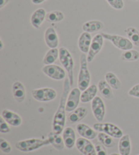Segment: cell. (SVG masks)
I'll list each match as a JSON object with an SVG mask.
<instances>
[{
    "label": "cell",
    "mask_w": 139,
    "mask_h": 155,
    "mask_svg": "<svg viewBox=\"0 0 139 155\" xmlns=\"http://www.w3.org/2000/svg\"><path fill=\"white\" fill-rule=\"evenodd\" d=\"M93 128L96 131L105 133L116 139H120L123 136V131L115 124L110 123H97L94 124Z\"/></svg>",
    "instance_id": "8992f818"
},
{
    "label": "cell",
    "mask_w": 139,
    "mask_h": 155,
    "mask_svg": "<svg viewBox=\"0 0 139 155\" xmlns=\"http://www.w3.org/2000/svg\"><path fill=\"white\" fill-rule=\"evenodd\" d=\"M105 27L104 23L101 21L93 20L86 22L83 24L82 29L84 32L89 33V34H92L101 31Z\"/></svg>",
    "instance_id": "ffe728a7"
},
{
    "label": "cell",
    "mask_w": 139,
    "mask_h": 155,
    "mask_svg": "<svg viewBox=\"0 0 139 155\" xmlns=\"http://www.w3.org/2000/svg\"><path fill=\"white\" fill-rule=\"evenodd\" d=\"M92 39L91 34L87 32H83L80 35L78 40V47L82 53H88Z\"/></svg>",
    "instance_id": "d6986e66"
},
{
    "label": "cell",
    "mask_w": 139,
    "mask_h": 155,
    "mask_svg": "<svg viewBox=\"0 0 139 155\" xmlns=\"http://www.w3.org/2000/svg\"><path fill=\"white\" fill-rule=\"evenodd\" d=\"M87 55L83 53L80 56V68L78 75L77 85L81 91L86 90L90 84L91 76L88 70Z\"/></svg>",
    "instance_id": "3957f363"
},
{
    "label": "cell",
    "mask_w": 139,
    "mask_h": 155,
    "mask_svg": "<svg viewBox=\"0 0 139 155\" xmlns=\"http://www.w3.org/2000/svg\"><path fill=\"white\" fill-rule=\"evenodd\" d=\"M138 155H139V154H138Z\"/></svg>",
    "instance_id": "b9f144b4"
},
{
    "label": "cell",
    "mask_w": 139,
    "mask_h": 155,
    "mask_svg": "<svg viewBox=\"0 0 139 155\" xmlns=\"http://www.w3.org/2000/svg\"><path fill=\"white\" fill-rule=\"evenodd\" d=\"M105 80L107 82L111 87L114 90H119L121 87V82L115 74L109 71L105 75Z\"/></svg>",
    "instance_id": "4316f807"
},
{
    "label": "cell",
    "mask_w": 139,
    "mask_h": 155,
    "mask_svg": "<svg viewBox=\"0 0 139 155\" xmlns=\"http://www.w3.org/2000/svg\"><path fill=\"white\" fill-rule=\"evenodd\" d=\"M121 59L124 61H136L139 59V52L136 50H128L122 52Z\"/></svg>",
    "instance_id": "f546056e"
},
{
    "label": "cell",
    "mask_w": 139,
    "mask_h": 155,
    "mask_svg": "<svg viewBox=\"0 0 139 155\" xmlns=\"http://www.w3.org/2000/svg\"><path fill=\"white\" fill-rule=\"evenodd\" d=\"M91 109L96 120L101 123L105 118L106 110L104 101L100 97L96 96L91 101Z\"/></svg>",
    "instance_id": "30bf717a"
},
{
    "label": "cell",
    "mask_w": 139,
    "mask_h": 155,
    "mask_svg": "<svg viewBox=\"0 0 139 155\" xmlns=\"http://www.w3.org/2000/svg\"><path fill=\"white\" fill-rule=\"evenodd\" d=\"M108 4L114 9L120 10L123 9L124 6V2L123 0H106Z\"/></svg>",
    "instance_id": "d6a6232c"
},
{
    "label": "cell",
    "mask_w": 139,
    "mask_h": 155,
    "mask_svg": "<svg viewBox=\"0 0 139 155\" xmlns=\"http://www.w3.org/2000/svg\"><path fill=\"white\" fill-rule=\"evenodd\" d=\"M1 116L11 126L18 127L23 123V119L20 115L10 110H3Z\"/></svg>",
    "instance_id": "5bb4252c"
},
{
    "label": "cell",
    "mask_w": 139,
    "mask_h": 155,
    "mask_svg": "<svg viewBox=\"0 0 139 155\" xmlns=\"http://www.w3.org/2000/svg\"><path fill=\"white\" fill-rule=\"evenodd\" d=\"M94 146H95V149L96 151L97 155H107V151L104 148V146L101 143L95 142L94 143Z\"/></svg>",
    "instance_id": "e575fe53"
},
{
    "label": "cell",
    "mask_w": 139,
    "mask_h": 155,
    "mask_svg": "<svg viewBox=\"0 0 139 155\" xmlns=\"http://www.w3.org/2000/svg\"><path fill=\"white\" fill-rule=\"evenodd\" d=\"M110 155H121V154H118V153H111Z\"/></svg>",
    "instance_id": "ab89813d"
},
{
    "label": "cell",
    "mask_w": 139,
    "mask_h": 155,
    "mask_svg": "<svg viewBox=\"0 0 139 155\" xmlns=\"http://www.w3.org/2000/svg\"><path fill=\"white\" fill-rule=\"evenodd\" d=\"M10 0H0V9H2L9 2Z\"/></svg>",
    "instance_id": "8d00e7d4"
},
{
    "label": "cell",
    "mask_w": 139,
    "mask_h": 155,
    "mask_svg": "<svg viewBox=\"0 0 139 155\" xmlns=\"http://www.w3.org/2000/svg\"><path fill=\"white\" fill-rule=\"evenodd\" d=\"M104 45V38L99 34L96 35L92 39L90 50L87 55V59L88 63H91L94 58L98 54Z\"/></svg>",
    "instance_id": "ba28073f"
},
{
    "label": "cell",
    "mask_w": 139,
    "mask_h": 155,
    "mask_svg": "<svg viewBox=\"0 0 139 155\" xmlns=\"http://www.w3.org/2000/svg\"><path fill=\"white\" fill-rule=\"evenodd\" d=\"M58 58H59V49L50 48L44 56L43 63L45 65L54 64Z\"/></svg>",
    "instance_id": "484cf974"
},
{
    "label": "cell",
    "mask_w": 139,
    "mask_h": 155,
    "mask_svg": "<svg viewBox=\"0 0 139 155\" xmlns=\"http://www.w3.org/2000/svg\"><path fill=\"white\" fill-rule=\"evenodd\" d=\"M33 97L40 102H48L54 100L57 97V92L54 88L44 87L32 91Z\"/></svg>",
    "instance_id": "52a82bcc"
},
{
    "label": "cell",
    "mask_w": 139,
    "mask_h": 155,
    "mask_svg": "<svg viewBox=\"0 0 139 155\" xmlns=\"http://www.w3.org/2000/svg\"><path fill=\"white\" fill-rule=\"evenodd\" d=\"M101 34L103 36L104 39L110 41L116 48L125 51L133 48V44L128 38L119 35H113L101 32Z\"/></svg>",
    "instance_id": "5b68a950"
},
{
    "label": "cell",
    "mask_w": 139,
    "mask_h": 155,
    "mask_svg": "<svg viewBox=\"0 0 139 155\" xmlns=\"http://www.w3.org/2000/svg\"><path fill=\"white\" fill-rule=\"evenodd\" d=\"M98 88L101 95L107 99H112L114 98L113 88L108 84L105 80H101L99 82Z\"/></svg>",
    "instance_id": "cb8c5ba5"
},
{
    "label": "cell",
    "mask_w": 139,
    "mask_h": 155,
    "mask_svg": "<svg viewBox=\"0 0 139 155\" xmlns=\"http://www.w3.org/2000/svg\"><path fill=\"white\" fill-rule=\"evenodd\" d=\"M76 148L83 155H97L95 146L90 140L83 137H79L76 141Z\"/></svg>",
    "instance_id": "7c38bea8"
},
{
    "label": "cell",
    "mask_w": 139,
    "mask_h": 155,
    "mask_svg": "<svg viewBox=\"0 0 139 155\" xmlns=\"http://www.w3.org/2000/svg\"><path fill=\"white\" fill-rule=\"evenodd\" d=\"M128 95L133 97L139 98V84H136L128 91Z\"/></svg>",
    "instance_id": "d590c367"
},
{
    "label": "cell",
    "mask_w": 139,
    "mask_h": 155,
    "mask_svg": "<svg viewBox=\"0 0 139 155\" xmlns=\"http://www.w3.org/2000/svg\"><path fill=\"white\" fill-rule=\"evenodd\" d=\"M65 15L63 12L59 10H54L47 13L46 20L50 23H59L64 20Z\"/></svg>",
    "instance_id": "f1b7e54d"
},
{
    "label": "cell",
    "mask_w": 139,
    "mask_h": 155,
    "mask_svg": "<svg viewBox=\"0 0 139 155\" xmlns=\"http://www.w3.org/2000/svg\"><path fill=\"white\" fill-rule=\"evenodd\" d=\"M81 90L79 88H73L70 91L66 99V112H71L78 107L79 102L81 101Z\"/></svg>",
    "instance_id": "8fae6325"
},
{
    "label": "cell",
    "mask_w": 139,
    "mask_h": 155,
    "mask_svg": "<svg viewBox=\"0 0 139 155\" xmlns=\"http://www.w3.org/2000/svg\"><path fill=\"white\" fill-rule=\"evenodd\" d=\"M44 39L46 45L50 48H57L59 44V39L57 32L54 27H48L44 34Z\"/></svg>",
    "instance_id": "4fadbf2b"
},
{
    "label": "cell",
    "mask_w": 139,
    "mask_h": 155,
    "mask_svg": "<svg viewBox=\"0 0 139 155\" xmlns=\"http://www.w3.org/2000/svg\"><path fill=\"white\" fill-rule=\"evenodd\" d=\"M47 13L44 8H38L31 16V23L35 29H40L41 25L46 20Z\"/></svg>",
    "instance_id": "2e32d148"
},
{
    "label": "cell",
    "mask_w": 139,
    "mask_h": 155,
    "mask_svg": "<svg viewBox=\"0 0 139 155\" xmlns=\"http://www.w3.org/2000/svg\"><path fill=\"white\" fill-rule=\"evenodd\" d=\"M10 131L11 129L9 127V124L1 116L0 118V132L2 134H8Z\"/></svg>",
    "instance_id": "836d02e7"
},
{
    "label": "cell",
    "mask_w": 139,
    "mask_h": 155,
    "mask_svg": "<svg viewBox=\"0 0 139 155\" xmlns=\"http://www.w3.org/2000/svg\"><path fill=\"white\" fill-rule=\"evenodd\" d=\"M98 89V87L96 84H92L89 86L86 90L82 93L81 101L82 103L86 104L92 101L96 97Z\"/></svg>",
    "instance_id": "603a6c76"
},
{
    "label": "cell",
    "mask_w": 139,
    "mask_h": 155,
    "mask_svg": "<svg viewBox=\"0 0 139 155\" xmlns=\"http://www.w3.org/2000/svg\"><path fill=\"white\" fill-rule=\"evenodd\" d=\"M59 59L68 74L71 86L74 84V60L71 52L65 47L59 49Z\"/></svg>",
    "instance_id": "277c9868"
},
{
    "label": "cell",
    "mask_w": 139,
    "mask_h": 155,
    "mask_svg": "<svg viewBox=\"0 0 139 155\" xmlns=\"http://www.w3.org/2000/svg\"><path fill=\"white\" fill-rule=\"evenodd\" d=\"M118 148L119 154L121 155H130L131 153V140L128 134L122 136L119 141Z\"/></svg>",
    "instance_id": "44dd1931"
},
{
    "label": "cell",
    "mask_w": 139,
    "mask_h": 155,
    "mask_svg": "<svg viewBox=\"0 0 139 155\" xmlns=\"http://www.w3.org/2000/svg\"><path fill=\"white\" fill-rule=\"evenodd\" d=\"M77 131L80 136L86 139L92 140L98 137V134L94 129L84 123H79L77 125Z\"/></svg>",
    "instance_id": "9a60e30c"
},
{
    "label": "cell",
    "mask_w": 139,
    "mask_h": 155,
    "mask_svg": "<svg viewBox=\"0 0 139 155\" xmlns=\"http://www.w3.org/2000/svg\"><path fill=\"white\" fill-rule=\"evenodd\" d=\"M14 98L18 103H22L26 98V89L24 84L20 81H16L12 84Z\"/></svg>",
    "instance_id": "ac0fdd59"
},
{
    "label": "cell",
    "mask_w": 139,
    "mask_h": 155,
    "mask_svg": "<svg viewBox=\"0 0 139 155\" xmlns=\"http://www.w3.org/2000/svg\"><path fill=\"white\" fill-rule=\"evenodd\" d=\"M125 33L133 45L139 46V31L137 29L134 27H128L125 29Z\"/></svg>",
    "instance_id": "83f0119b"
},
{
    "label": "cell",
    "mask_w": 139,
    "mask_h": 155,
    "mask_svg": "<svg viewBox=\"0 0 139 155\" xmlns=\"http://www.w3.org/2000/svg\"><path fill=\"white\" fill-rule=\"evenodd\" d=\"M71 84L69 78H65L63 83V90L61 95V98L59 103V106L54 116L53 121H52V131L57 134H62L65 129L66 124V99L70 93Z\"/></svg>",
    "instance_id": "6da1fadb"
},
{
    "label": "cell",
    "mask_w": 139,
    "mask_h": 155,
    "mask_svg": "<svg viewBox=\"0 0 139 155\" xmlns=\"http://www.w3.org/2000/svg\"><path fill=\"white\" fill-rule=\"evenodd\" d=\"M0 148L3 153L5 154H9L12 152V146L10 143L4 138H0Z\"/></svg>",
    "instance_id": "1f68e13d"
},
{
    "label": "cell",
    "mask_w": 139,
    "mask_h": 155,
    "mask_svg": "<svg viewBox=\"0 0 139 155\" xmlns=\"http://www.w3.org/2000/svg\"><path fill=\"white\" fill-rule=\"evenodd\" d=\"M0 44H1V47H0V50H2L4 48V42H3L2 40H0Z\"/></svg>",
    "instance_id": "f35d334b"
},
{
    "label": "cell",
    "mask_w": 139,
    "mask_h": 155,
    "mask_svg": "<svg viewBox=\"0 0 139 155\" xmlns=\"http://www.w3.org/2000/svg\"><path fill=\"white\" fill-rule=\"evenodd\" d=\"M88 110L85 107H79L68 116V120L71 123L74 124L83 120L88 115Z\"/></svg>",
    "instance_id": "7402d4cb"
},
{
    "label": "cell",
    "mask_w": 139,
    "mask_h": 155,
    "mask_svg": "<svg viewBox=\"0 0 139 155\" xmlns=\"http://www.w3.org/2000/svg\"><path fill=\"white\" fill-rule=\"evenodd\" d=\"M63 138L65 147L68 149L73 148L76 143V135L74 129L68 127L63 131Z\"/></svg>",
    "instance_id": "e0dca14e"
},
{
    "label": "cell",
    "mask_w": 139,
    "mask_h": 155,
    "mask_svg": "<svg viewBox=\"0 0 139 155\" xmlns=\"http://www.w3.org/2000/svg\"><path fill=\"white\" fill-rule=\"evenodd\" d=\"M132 1H138V0H132Z\"/></svg>",
    "instance_id": "60d3db41"
},
{
    "label": "cell",
    "mask_w": 139,
    "mask_h": 155,
    "mask_svg": "<svg viewBox=\"0 0 139 155\" xmlns=\"http://www.w3.org/2000/svg\"><path fill=\"white\" fill-rule=\"evenodd\" d=\"M48 139L50 142V144L58 150H63L65 147L63 137L60 134H57L54 131H52L48 134Z\"/></svg>",
    "instance_id": "d4e9b609"
},
{
    "label": "cell",
    "mask_w": 139,
    "mask_h": 155,
    "mask_svg": "<svg viewBox=\"0 0 139 155\" xmlns=\"http://www.w3.org/2000/svg\"><path fill=\"white\" fill-rule=\"evenodd\" d=\"M49 144H50V142L48 138L45 140L31 138V139L19 141L16 143L15 146L19 151L23 153H29Z\"/></svg>",
    "instance_id": "7a4b0ae2"
},
{
    "label": "cell",
    "mask_w": 139,
    "mask_h": 155,
    "mask_svg": "<svg viewBox=\"0 0 139 155\" xmlns=\"http://www.w3.org/2000/svg\"><path fill=\"white\" fill-rule=\"evenodd\" d=\"M42 71L47 76L55 80H62L66 78L65 70L59 65L54 64L45 65L42 68Z\"/></svg>",
    "instance_id": "9c48e42d"
},
{
    "label": "cell",
    "mask_w": 139,
    "mask_h": 155,
    "mask_svg": "<svg viewBox=\"0 0 139 155\" xmlns=\"http://www.w3.org/2000/svg\"><path fill=\"white\" fill-rule=\"evenodd\" d=\"M45 1H46V0H31L33 4H36V5L42 4V3L44 2Z\"/></svg>",
    "instance_id": "74e56055"
},
{
    "label": "cell",
    "mask_w": 139,
    "mask_h": 155,
    "mask_svg": "<svg viewBox=\"0 0 139 155\" xmlns=\"http://www.w3.org/2000/svg\"><path fill=\"white\" fill-rule=\"evenodd\" d=\"M98 139L99 142L101 143L106 148H112L115 146V142L112 137L105 133L100 132L98 134Z\"/></svg>",
    "instance_id": "4dcf8cb0"
}]
</instances>
